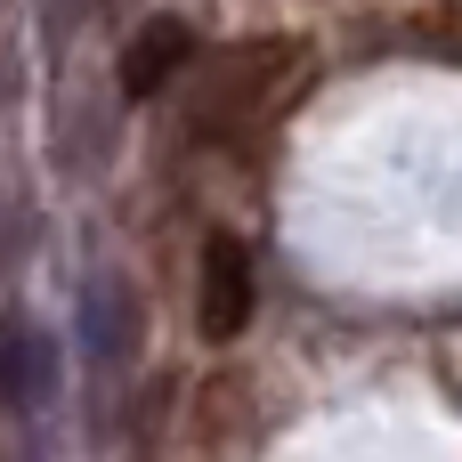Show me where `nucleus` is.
I'll list each match as a JSON object with an SVG mask.
<instances>
[{
  "label": "nucleus",
  "mask_w": 462,
  "mask_h": 462,
  "mask_svg": "<svg viewBox=\"0 0 462 462\" xmlns=\"http://www.w3.org/2000/svg\"><path fill=\"white\" fill-rule=\"evenodd\" d=\"M195 65V32H187V16H146L138 32H130V49H122V97H162L179 73Z\"/></svg>",
  "instance_id": "20e7f679"
},
{
  "label": "nucleus",
  "mask_w": 462,
  "mask_h": 462,
  "mask_svg": "<svg viewBox=\"0 0 462 462\" xmlns=\"http://www.w3.org/2000/svg\"><path fill=\"white\" fill-rule=\"evenodd\" d=\"M309 73V49L292 41V32H260V41H236L211 73H203V89H195V138L203 146H227V138H244V130H260L284 97H292V81Z\"/></svg>",
  "instance_id": "f257e3e1"
},
{
  "label": "nucleus",
  "mask_w": 462,
  "mask_h": 462,
  "mask_svg": "<svg viewBox=\"0 0 462 462\" xmlns=\"http://www.w3.org/2000/svg\"><path fill=\"white\" fill-rule=\"evenodd\" d=\"M260 406H252V374L244 365H211L187 398V462H227L252 439Z\"/></svg>",
  "instance_id": "7ed1b4c3"
},
{
  "label": "nucleus",
  "mask_w": 462,
  "mask_h": 462,
  "mask_svg": "<svg viewBox=\"0 0 462 462\" xmlns=\"http://www.w3.org/2000/svg\"><path fill=\"white\" fill-rule=\"evenodd\" d=\"M252 309H260L252 252H244V236L211 227V236H203V252H195V333H203L211 349H227V341L252 325Z\"/></svg>",
  "instance_id": "f03ea898"
}]
</instances>
